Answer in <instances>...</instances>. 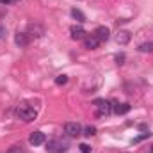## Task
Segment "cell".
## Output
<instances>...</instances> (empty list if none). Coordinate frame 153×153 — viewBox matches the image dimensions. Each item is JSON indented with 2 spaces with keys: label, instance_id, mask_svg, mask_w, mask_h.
Returning a JSON list of instances; mask_svg holds the SVG:
<instances>
[{
  "label": "cell",
  "instance_id": "6da1fadb",
  "mask_svg": "<svg viewBox=\"0 0 153 153\" xmlns=\"http://www.w3.org/2000/svg\"><path fill=\"white\" fill-rule=\"evenodd\" d=\"M16 116L22 119V121H25V123H30V121H34L36 117H38V111H36V107H32L29 102H20L18 105H16Z\"/></svg>",
  "mask_w": 153,
  "mask_h": 153
},
{
  "label": "cell",
  "instance_id": "7a4b0ae2",
  "mask_svg": "<svg viewBox=\"0 0 153 153\" xmlns=\"http://www.w3.org/2000/svg\"><path fill=\"white\" fill-rule=\"evenodd\" d=\"M46 152L48 153H66L68 152V143L62 139H52L46 143Z\"/></svg>",
  "mask_w": 153,
  "mask_h": 153
},
{
  "label": "cell",
  "instance_id": "3957f363",
  "mask_svg": "<svg viewBox=\"0 0 153 153\" xmlns=\"http://www.w3.org/2000/svg\"><path fill=\"white\" fill-rule=\"evenodd\" d=\"M94 107H96V116L100 117L109 116L112 112V102H107V100H94Z\"/></svg>",
  "mask_w": 153,
  "mask_h": 153
},
{
  "label": "cell",
  "instance_id": "277c9868",
  "mask_svg": "<svg viewBox=\"0 0 153 153\" xmlns=\"http://www.w3.org/2000/svg\"><path fill=\"white\" fill-rule=\"evenodd\" d=\"M64 134L68 137H78L82 134V126L78 123H66L64 125Z\"/></svg>",
  "mask_w": 153,
  "mask_h": 153
},
{
  "label": "cell",
  "instance_id": "5b68a950",
  "mask_svg": "<svg viewBox=\"0 0 153 153\" xmlns=\"http://www.w3.org/2000/svg\"><path fill=\"white\" fill-rule=\"evenodd\" d=\"M100 43H102V41L96 38L94 34H91V36H85V38H84V46H85L87 50H96V48L100 46Z\"/></svg>",
  "mask_w": 153,
  "mask_h": 153
},
{
  "label": "cell",
  "instance_id": "8992f818",
  "mask_svg": "<svg viewBox=\"0 0 153 153\" xmlns=\"http://www.w3.org/2000/svg\"><path fill=\"white\" fill-rule=\"evenodd\" d=\"M70 34H71V39H75V41H80V39L85 38V30H84L82 25H71L70 27Z\"/></svg>",
  "mask_w": 153,
  "mask_h": 153
},
{
  "label": "cell",
  "instance_id": "52a82bcc",
  "mask_svg": "<svg viewBox=\"0 0 153 153\" xmlns=\"http://www.w3.org/2000/svg\"><path fill=\"white\" fill-rule=\"evenodd\" d=\"M93 34L100 39V41H107V39L111 38V30H109V27H105V25H100V27H96Z\"/></svg>",
  "mask_w": 153,
  "mask_h": 153
},
{
  "label": "cell",
  "instance_id": "ba28073f",
  "mask_svg": "<svg viewBox=\"0 0 153 153\" xmlns=\"http://www.w3.org/2000/svg\"><path fill=\"white\" fill-rule=\"evenodd\" d=\"M130 109H132V105H130V103H119V102H112V112H116L117 116L126 114Z\"/></svg>",
  "mask_w": 153,
  "mask_h": 153
},
{
  "label": "cell",
  "instance_id": "9c48e42d",
  "mask_svg": "<svg viewBox=\"0 0 153 153\" xmlns=\"http://www.w3.org/2000/svg\"><path fill=\"white\" fill-rule=\"evenodd\" d=\"M45 141H46V137H45L43 132H32L30 137H29V143H30L32 146H41Z\"/></svg>",
  "mask_w": 153,
  "mask_h": 153
},
{
  "label": "cell",
  "instance_id": "30bf717a",
  "mask_svg": "<svg viewBox=\"0 0 153 153\" xmlns=\"http://www.w3.org/2000/svg\"><path fill=\"white\" fill-rule=\"evenodd\" d=\"M14 43H16L20 48H23V46H27V45L30 43V36H29L27 32H16V36H14Z\"/></svg>",
  "mask_w": 153,
  "mask_h": 153
},
{
  "label": "cell",
  "instance_id": "8fae6325",
  "mask_svg": "<svg viewBox=\"0 0 153 153\" xmlns=\"http://www.w3.org/2000/svg\"><path fill=\"white\" fill-rule=\"evenodd\" d=\"M30 38H41L45 34V29L39 25V23H30L29 25V32H27Z\"/></svg>",
  "mask_w": 153,
  "mask_h": 153
},
{
  "label": "cell",
  "instance_id": "7c38bea8",
  "mask_svg": "<svg viewBox=\"0 0 153 153\" xmlns=\"http://www.w3.org/2000/svg\"><path fill=\"white\" fill-rule=\"evenodd\" d=\"M128 41H130V32L119 30V32L116 34V43H117V45H126Z\"/></svg>",
  "mask_w": 153,
  "mask_h": 153
},
{
  "label": "cell",
  "instance_id": "4fadbf2b",
  "mask_svg": "<svg viewBox=\"0 0 153 153\" xmlns=\"http://www.w3.org/2000/svg\"><path fill=\"white\" fill-rule=\"evenodd\" d=\"M71 16L75 18L78 23H84V22H85V14H84L80 9H76V7H73V9H71Z\"/></svg>",
  "mask_w": 153,
  "mask_h": 153
},
{
  "label": "cell",
  "instance_id": "5bb4252c",
  "mask_svg": "<svg viewBox=\"0 0 153 153\" xmlns=\"http://www.w3.org/2000/svg\"><path fill=\"white\" fill-rule=\"evenodd\" d=\"M139 52H143V53H152L153 52V41H148V43H143V45H139Z\"/></svg>",
  "mask_w": 153,
  "mask_h": 153
},
{
  "label": "cell",
  "instance_id": "9a60e30c",
  "mask_svg": "<svg viewBox=\"0 0 153 153\" xmlns=\"http://www.w3.org/2000/svg\"><path fill=\"white\" fill-rule=\"evenodd\" d=\"M82 134H84L85 137H91V135H94V134H96V128H94V126H91V125H89V126H84V128H82Z\"/></svg>",
  "mask_w": 153,
  "mask_h": 153
},
{
  "label": "cell",
  "instance_id": "2e32d148",
  "mask_svg": "<svg viewBox=\"0 0 153 153\" xmlns=\"http://www.w3.org/2000/svg\"><path fill=\"white\" fill-rule=\"evenodd\" d=\"M152 134L150 132H144V134H141V135H137V137H134L132 139V144H137V143H141V141H144V139H148Z\"/></svg>",
  "mask_w": 153,
  "mask_h": 153
},
{
  "label": "cell",
  "instance_id": "e0dca14e",
  "mask_svg": "<svg viewBox=\"0 0 153 153\" xmlns=\"http://www.w3.org/2000/svg\"><path fill=\"white\" fill-rule=\"evenodd\" d=\"M5 153H23V146L22 144H13Z\"/></svg>",
  "mask_w": 153,
  "mask_h": 153
},
{
  "label": "cell",
  "instance_id": "ac0fdd59",
  "mask_svg": "<svg viewBox=\"0 0 153 153\" xmlns=\"http://www.w3.org/2000/svg\"><path fill=\"white\" fill-rule=\"evenodd\" d=\"M66 82H68V76L66 75H59L57 78H55V84H57V85H64Z\"/></svg>",
  "mask_w": 153,
  "mask_h": 153
},
{
  "label": "cell",
  "instance_id": "d6986e66",
  "mask_svg": "<svg viewBox=\"0 0 153 153\" xmlns=\"http://www.w3.org/2000/svg\"><path fill=\"white\" fill-rule=\"evenodd\" d=\"M114 59H116V62H117V64H125V53H117Z\"/></svg>",
  "mask_w": 153,
  "mask_h": 153
},
{
  "label": "cell",
  "instance_id": "ffe728a7",
  "mask_svg": "<svg viewBox=\"0 0 153 153\" xmlns=\"http://www.w3.org/2000/svg\"><path fill=\"white\" fill-rule=\"evenodd\" d=\"M78 148H80L82 153H91V146H87V144H80Z\"/></svg>",
  "mask_w": 153,
  "mask_h": 153
},
{
  "label": "cell",
  "instance_id": "44dd1931",
  "mask_svg": "<svg viewBox=\"0 0 153 153\" xmlns=\"http://www.w3.org/2000/svg\"><path fill=\"white\" fill-rule=\"evenodd\" d=\"M5 34H7L5 27H4V25H0V41H2V39H5Z\"/></svg>",
  "mask_w": 153,
  "mask_h": 153
},
{
  "label": "cell",
  "instance_id": "7402d4cb",
  "mask_svg": "<svg viewBox=\"0 0 153 153\" xmlns=\"http://www.w3.org/2000/svg\"><path fill=\"white\" fill-rule=\"evenodd\" d=\"M13 2H18V0H0V4H4V5L5 4H13Z\"/></svg>",
  "mask_w": 153,
  "mask_h": 153
},
{
  "label": "cell",
  "instance_id": "603a6c76",
  "mask_svg": "<svg viewBox=\"0 0 153 153\" xmlns=\"http://www.w3.org/2000/svg\"><path fill=\"white\" fill-rule=\"evenodd\" d=\"M150 153H153V146H152V150H150Z\"/></svg>",
  "mask_w": 153,
  "mask_h": 153
}]
</instances>
